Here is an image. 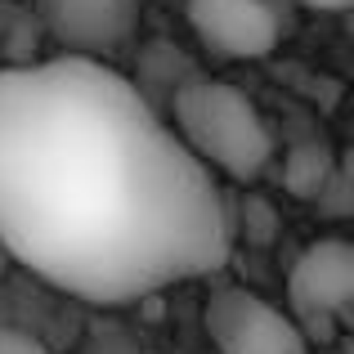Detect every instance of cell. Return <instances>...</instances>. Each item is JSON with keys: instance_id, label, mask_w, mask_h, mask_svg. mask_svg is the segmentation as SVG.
Wrapping results in <instances>:
<instances>
[{"instance_id": "2", "label": "cell", "mask_w": 354, "mask_h": 354, "mask_svg": "<svg viewBox=\"0 0 354 354\" xmlns=\"http://www.w3.org/2000/svg\"><path fill=\"white\" fill-rule=\"evenodd\" d=\"M175 135L207 171L251 184L274 162V135L247 95L229 81H184L175 90Z\"/></svg>"}, {"instance_id": "7", "label": "cell", "mask_w": 354, "mask_h": 354, "mask_svg": "<svg viewBox=\"0 0 354 354\" xmlns=\"http://www.w3.org/2000/svg\"><path fill=\"white\" fill-rule=\"evenodd\" d=\"M337 162L341 157L332 153L323 139H296L283 157V189L301 202H314L319 189L328 184V175L337 171Z\"/></svg>"}, {"instance_id": "5", "label": "cell", "mask_w": 354, "mask_h": 354, "mask_svg": "<svg viewBox=\"0 0 354 354\" xmlns=\"http://www.w3.org/2000/svg\"><path fill=\"white\" fill-rule=\"evenodd\" d=\"M189 23L225 59H265L287 36V18L269 0H189Z\"/></svg>"}, {"instance_id": "12", "label": "cell", "mask_w": 354, "mask_h": 354, "mask_svg": "<svg viewBox=\"0 0 354 354\" xmlns=\"http://www.w3.org/2000/svg\"><path fill=\"white\" fill-rule=\"evenodd\" d=\"M5 269H9V256H5V247H0V278H5Z\"/></svg>"}, {"instance_id": "10", "label": "cell", "mask_w": 354, "mask_h": 354, "mask_svg": "<svg viewBox=\"0 0 354 354\" xmlns=\"http://www.w3.org/2000/svg\"><path fill=\"white\" fill-rule=\"evenodd\" d=\"M0 354H50V346H45V341H36L32 332L0 328Z\"/></svg>"}, {"instance_id": "8", "label": "cell", "mask_w": 354, "mask_h": 354, "mask_svg": "<svg viewBox=\"0 0 354 354\" xmlns=\"http://www.w3.org/2000/svg\"><path fill=\"white\" fill-rule=\"evenodd\" d=\"M319 211L332 220H346L354 211V180H350V162H337V171L328 175V184L319 189Z\"/></svg>"}, {"instance_id": "1", "label": "cell", "mask_w": 354, "mask_h": 354, "mask_svg": "<svg viewBox=\"0 0 354 354\" xmlns=\"http://www.w3.org/2000/svg\"><path fill=\"white\" fill-rule=\"evenodd\" d=\"M0 247L90 305L216 274L234 216L216 175L104 59L0 72Z\"/></svg>"}, {"instance_id": "11", "label": "cell", "mask_w": 354, "mask_h": 354, "mask_svg": "<svg viewBox=\"0 0 354 354\" xmlns=\"http://www.w3.org/2000/svg\"><path fill=\"white\" fill-rule=\"evenodd\" d=\"M296 5H305V9H319V14H341V9H350L354 0H296Z\"/></svg>"}, {"instance_id": "6", "label": "cell", "mask_w": 354, "mask_h": 354, "mask_svg": "<svg viewBox=\"0 0 354 354\" xmlns=\"http://www.w3.org/2000/svg\"><path fill=\"white\" fill-rule=\"evenodd\" d=\"M41 18L68 54L104 59L139 27V0H41Z\"/></svg>"}, {"instance_id": "9", "label": "cell", "mask_w": 354, "mask_h": 354, "mask_svg": "<svg viewBox=\"0 0 354 354\" xmlns=\"http://www.w3.org/2000/svg\"><path fill=\"white\" fill-rule=\"evenodd\" d=\"M242 220H247V238H251V242H269V238H274V229H278V216L269 211L265 198H247Z\"/></svg>"}, {"instance_id": "4", "label": "cell", "mask_w": 354, "mask_h": 354, "mask_svg": "<svg viewBox=\"0 0 354 354\" xmlns=\"http://www.w3.org/2000/svg\"><path fill=\"white\" fill-rule=\"evenodd\" d=\"M202 319L216 354H310V337L296 328L292 314L247 287H211Z\"/></svg>"}, {"instance_id": "3", "label": "cell", "mask_w": 354, "mask_h": 354, "mask_svg": "<svg viewBox=\"0 0 354 354\" xmlns=\"http://www.w3.org/2000/svg\"><path fill=\"white\" fill-rule=\"evenodd\" d=\"M354 301V247L350 238H319L296 256L287 274V314L314 341H328L346 323Z\"/></svg>"}]
</instances>
